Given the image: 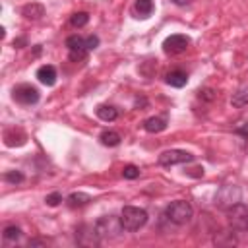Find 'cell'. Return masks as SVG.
Instances as JSON below:
<instances>
[{"instance_id": "obj_14", "label": "cell", "mask_w": 248, "mask_h": 248, "mask_svg": "<svg viewBox=\"0 0 248 248\" xmlns=\"http://www.w3.org/2000/svg\"><path fill=\"white\" fill-rule=\"evenodd\" d=\"M21 14L27 17V19H39L45 16V6L43 4H37V2H31V4H25Z\"/></svg>"}, {"instance_id": "obj_7", "label": "cell", "mask_w": 248, "mask_h": 248, "mask_svg": "<svg viewBox=\"0 0 248 248\" xmlns=\"http://www.w3.org/2000/svg\"><path fill=\"white\" fill-rule=\"evenodd\" d=\"M14 99L19 103V105H35L39 101V91L37 87L29 85V83H19L14 87Z\"/></svg>"}, {"instance_id": "obj_1", "label": "cell", "mask_w": 248, "mask_h": 248, "mask_svg": "<svg viewBox=\"0 0 248 248\" xmlns=\"http://www.w3.org/2000/svg\"><path fill=\"white\" fill-rule=\"evenodd\" d=\"M120 221H122L124 231H138L147 223V211L141 207L126 205L120 213Z\"/></svg>"}, {"instance_id": "obj_12", "label": "cell", "mask_w": 248, "mask_h": 248, "mask_svg": "<svg viewBox=\"0 0 248 248\" xmlns=\"http://www.w3.org/2000/svg\"><path fill=\"white\" fill-rule=\"evenodd\" d=\"M143 128L149 132V134H159L167 128V118L165 116H151L143 122Z\"/></svg>"}, {"instance_id": "obj_20", "label": "cell", "mask_w": 248, "mask_h": 248, "mask_svg": "<svg viewBox=\"0 0 248 248\" xmlns=\"http://www.w3.org/2000/svg\"><path fill=\"white\" fill-rule=\"evenodd\" d=\"M66 46H68V50H70V52H72V50L87 48V46H85V39H81L79 35H70V37L66 39Z\"/></svg>"}, {"instance_id": "obj_28", "label": "cell", "mask_w": 248, "mask_h": 248, "mask_svg": "<svg viewBox=\"0 0 248 248\" xmlns=\"http://www.w3.org/2000/svg\"><path fill=\"white\" fill-rule=\"evenodd\" d=\"M172 2H174L176 6H186V4H190L192 0H172Z\"/></svg>"}, {"instance_id": "obj_19", "label": "cell", "mask_w": 248, "mask_h": 248, "mask_svg": "<svg viewBox=\"0 0 248 248\" xmlns=\"http://www.w3.org/2000/svg\"><path fill=\"white\" fill-rule=\"evenodd\" d=\"M231 105L232 107H244V105H248V87H242V89H238L236 93H232V97H231Z\"/></svg>"}, {"instance_id": "obj_23", "label": "cell", "mask_w": 248, "mask_h": 248, "mask_svg": "<svg viewBox=\"0 0 248 248\" xmlns=\"http://www.w3.org/2000/svg\"><path fill=\"white\" fill-rule=\"evenodd\" d=\"M122 176L128 178V180H134V178L140 176V169H138L136 165H126V167L122 169Z\"/></svg>"}, {"instance_id": "obj_26", "label": "cell", "mask_w": 248, "mask_h": 248, "mask_svg": "<svg viewBox=\"0 0 248 248\" xmlns=\"http://www.w3.org/2000/svg\"><path fill=\"white\" fill-rule=\"evenodd\" d=\"M87 52H89L87 48H81V50H72V52H70V60H72V62H79V60H83V58L87 56Z\"/></svg>"}, {"instance_id": "obj_15", "label": "cell", "mask_w": 248, "mask_h": 248, "mask_svg": "<svg viewBox=\"0 0 248 248\" xmlns=\"http://www.w3.org/2000/svg\"><path fill=\"white\" fill-rule=\"evenodd\" d=\"M167 83L170 87H184L188 83V76L182 70H172V72L167 74Z\"/></svg>"}, {"instance_id": "obj_21", "label": "cell", "mask_w": 248, "mask_h": 248, "mask_svg": "<svg viewBox=\"0 0 248 248\" xmlns=\"http://www.w3.org/2000/svg\"><path fill=\"white\" fill-rule=\"evenodd\" d=\"M87 21H89V14H87V12H76V14L70 17V23H72L74 27H83V25H87Z\"/></svg>"}, {"instance_id": "obj_2", "label": "cell", "mask_w": 248, "mask_h": 248, "mask_svg": "<svg viewBox=\"0 0 248 248\" xmlns=\"http://www.w3.org/2000/svg\"><path fill=\"white\" fill-rule=\"evenodd\" d=\"M192 213H194L192 205L188 202H184V200H176V202L169 203L167 209H165L167 219L170 223H174V225H186L192 219Z\"/></svg>"}, {"instance_id": "obj_17", "label": "cell", "mask_w": 248, "mask_h": 248, "mask_svg": "<svg viewBox=\"0 0 248 248\" xmlns=\"http://www.w3.org/2000/svg\"><path fill=\"white\" fill-rule=\"evenodd\" d=\"M89 202H91V196H89V194H83V192H74V194H70L68 200H66V203H68L70 207H81V205H85V203H89Z\"/></svg>"}, {"instance_id": "obj_27", "label": "cell", "mask_w": 248, "mask_h": 248, "mask_svg": "<svg viewBox=\"0 0 248 248\" xmlns=\"http://www.w3.org/2000/svg\"><path fill=\"white\" fill-rule=\"evenodd\" d=\"M97 45H99V37H97V35H89V37L85 39V46H87V50L97 48Z\"/></svg>"}, {"instance_id": "obj_25", "label": "cell", "mask_w": 248, "mask_h": 248, "mask_svg": "<svg viewBox=\"0 0 248 248\" xmlns=\"http://www.w3.org/2000/svg\"><path fill=\"white\" fill-rule=\"evenodd\" d=\"M45 202H46V205L54 207V205H58V203L62 202V194H60V192H52V194H48V196L45 198Z\"/></svg>"}, {"instance_id": "obj_4", "label": "cell", "mask_w": 248, "mask_h": 248, "mask_svg": "<svg viewBox=\"0 0 248 248\" xmlns=\"http://www.w3.org/2000/svg\"><path fill=\"white\" fill-rule=\"evenodd\" d=\"M227 221L232 231H248V205L244 203H234L232 207L227 209Z\"/></svg>"}, {"instance_id": "obj_6", "label": "cell", "mask_w": 248, "mask_h": 248, "mask_svg": "<svg viewBox=\"0 0 248 248\" xmlns=\"http://www.w3.org/2000/svg\"><path fill=\"white\" fill-rule=\"evenodd\" d=\"M190 161H194V155L184 149H169L159 155L161 167H174V165H182V163H190Z\"/></svg>"}, {"instance_id": "obj_24", "label": "cell", "mask_w": 248, "mask_h": 248, "mask_svg": "<svg viewBox=\"0 0 248 248\" xmlns=\"http://www.w3.org/2000/svg\"><path fill=\"white\" fill-rule=\"evenodd\" d=\"M4 178H6L10 184H19V182H23V174H21L19 170H8V172L4 174Z\"/></svg>"}, {"instance_id": "obj_18", "label": "cell", "mask_w": 248, "mask_h": 248, "mask_svg": "<svg viewBox=\"0 0 248 248\" xmlns=\"http://www.w3.org/2000/svg\"><path fill=\"white\" fill-rule=\"evenodd\" d=\"M99 140H101V143H103V145H108V147H116V145L120 143V140H122V138H120V134H118V132H112V130H108V132H103Z\"/></svg>"}, {"instance_id": "obj_5", "label": "cell", "mask_w": 248, "mask_h": 248, "mask_svg": "<svg viewBox=\"0 0 248 248\" xmlns=\"http://www.w3.org/2000/svg\"><path fill=\"white\" fill-rule=\"evenodd\" d=\"M238 202H240V188L234 184H225L215 194V205L221 209H229Z\"/></svg>"}, {"instance_id": "obj_16", "label": "cell", "mask_w": 248, "mask_h": 248, "mask_svg": "<svg viewBox=\"0 0 248 248\" xmlns=\"http://www.w3.org/2000/svg\"><path fill=\"white\" fill-rule=\"evenodd\" d=\"M97 116L103 120V122H112L118 118V110L110 105H99L97 107Z\"/></svg>"}, {"instance_id": "obj_8", "label": "cell", "mask_w": 248, "mask_h": 248, "mask_svg": "<svg viewBox=\"0 0 248 248\" xmlns=\"http://www.w3.org/2000/svg\"><path fill=\"white\" fill-rule=\"evenodd\" d=\"M76 240L81 246H97L101 242V234L97 232L95 225H81L76 231Z\"/></svg>"}, {"instance_id": "obj_11", "label": "cell", "mask_w": 248, "mask_h": 248, "mask_svg": "<svg viewBox=\"0 0 248 248\" xmlns=\"http://www.w3.org/2000/svg\"><path fill=\"white\" fill-rule=\"evenodd\" d=\"M4 140H6V145L14 147V145H23L25 140H27V136H25L23 130H19V128H12V130H6Z\"/></svg>"}, {"instance_id": "obj_13", "label": "cell", "mask_w": 248, "mask_h": 248, "mask_svg": "<svg viewBox=\"0 0 248 248\" xmlns=\"http://www.w3.org/2000/svg\"><path fill=\"white\" fill-rule=\"evenodd\" d=\"M153 10H155L153 0H136V4H134V12H136V16L141 17V19L149 17V16L153 14Z\"/></svg>"}, {"instance_id": "obj_22", "label": "cell", "mask_w": 248, "mask_h": 248, "mask_svg": "<svg viewBox=\"0 0 248 248\" xmlns=\"http://www.w3.org/2000/svg\"><path fill=\"white\" fill-rule=\"evenodd\" d=\"M19 236H21V229H19V227L8 225V227L4 229V238H6V240H17Z\"/></svg>"}, {"instance_id": "obj_3", "label": "cell", "mask_w": 248, "mask_h": 248, "mask_svg": "<svg viewBox=\"0 0 248 248\" xmlns=\"http://www.w3.org/2000/svg\"><path fill=\"white\" fill-rule=\"evenodd\" d=\"M95 227H97V232L101 234V238H118L122 234V231H124L120 217H114V215L101 217L95 223Z\"/></svg>"}, {"instance_id": "obj_9", "label": "cell", "mask_w": 248, "mask_h": 248, "mask_svg": "<svg viewBox=\"0 0 248 248\" xmlns=\"http://www.w3.org/2000/svg\"><path fill=\"white\" fill-rule=\"evenodd\" d=\"M188 45H190V39L186 35L176 33V35H170V37H167L163 41V50L167 54H180V52H184L188 48Z\"/></svg>"}, {"instance_id": "obj_10", "label": "cell", "mask_w": 248, "mask_h": 248, "mask_svg": "<svg viewBox=\"0 0 248 248\" xmlns=\"http://www.w3.org/2000/svg\"><path fill=\"white\" fill-rule=\"evenodd\" d=\"M37 79L43 83V85H54L56 83V68L50 66V64H43L39 70H37Z\"/></svg>"}]
</instances>
